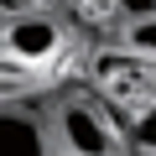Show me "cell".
I'll return each mask as SVG.
<instances>
[{
    "mask_svg": "<svg viewBox=\"0 0 156 156\" xmlns=\"http://www.w3.org/2000/svg\"><path fill=\"white\" fill-rule=\"evenodd\" d=\"M47 5H57V0H5V16H16V11H47Z\"/></svg>",
    "mask_w": 156,
    "mask_h": 156,
    "instance_id": "6",
    "label": "cell"
},
{
    "mask_svg": "<svg viewBox=\"0 0 156 156\" xmlns=\"http://www.w3.org/2000/svg\"><path fill=\"white\" fill-rule=\"evenodd\" d=\"M130 135H135V146L156 151V99H151V104L140 109V120H135V130H130Z\"/></svg>",
    "mask_w": 156,
    "mask_h": 156,
    "instance_id": "5",
    "label": "cell"
},
{
    "mask_svg": "<svg viewBox=\"0 0 156 156\" xmlns=\"http://www.w3.org/2000/svg\"><path fill=\"white\" fill-rule=\"evenodd\" d=\"M125 52H135V57H151V62H156V16H146V21H130V26H125Z\"/></svg>",
    "mask_w": 156,
    "mask_h": 156,
    "instance_id": "4",
    "label": "cell"
},
{
    "mask_svg": "<svg viewBox=\"0 0 156 156\" xmlns=\"http://www.w3.org/2000/svg\"><path fill=\"white\" fill-rule=\"evenodd\" d=\"M62 21L52 11H16L5 16V37H0V47H5V62L11 68H31L42 73L57 52H62Z\"/></svg>",
    "mask_w": 156,
    "mask_h": 156,
    "instance_id": "1",
    "label": "cell"
},
{
    "mask_svg": "<svg viewBox=\"0 0 156 156\" xmlns=\"http://www.w3.org/2000/svg\"><path fill=\"white\" fill-rule=\"evenodd\" d=\"M0 156H62L57 125L31 115L26 104H5V115H0Z\"/></svg>",
    "mask_w": 156,
    "mask_h": 156,
    "instance_id": "3",
    "label": "cell"
},
{
    "mask_svg": "<svg viewBox=\"0 0 156 156\" xmlns=\"http://www.w3.org/2000/svg\"><path fill=\"white\" fill-rule=\"evenodd\" d=\"M57 140H62V156H115L120 135H115V120L104 115V104L73 94L57 104Z\"/></svg>",
    "mask_w": 156,
    "mask_h": 156,
    "instance_id": "2",
    "label": "cell"
}]
</instances>
